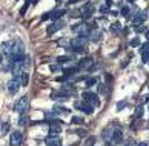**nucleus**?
<instances>
[{"label":"nucleus","instance_id":"nucleus-1","mask_svg":"<svg viewBox=\"0 0 149 146\" xmlns=\"http://www.w3.org/2000/svg\"><path fill=\"white\" fill-rule=\"evenodd\" d=\"M81 97H83V102L86 103H89L92 108H95V106L100 105V102H98V97H97V94H94V92H89V91H83V94H81Z\"/></svg>","mask_w":149,"mask_h":146},{"label":"nucleus","instance_id":"nucleus-2","mask_svg":"<svg viewBox=\"0 0 149 146\" xmlns=\"http://www.w3.org/2000/svg\"><path fill=\"white\" fill-rule=\"evenodd\" d=\"M26 106H28V97H26V95H23V97H20L17 102H15L14 111L19 112V114H23V112L26 111Z\"/></svg>","mask_w":149,"mask_h":146},{"label":"nucleus","instance_id":"nucleus-3","mask_svg":"<svg viewBox=\"0 0 149 146\" xmlns=\"http://www.w3.org/2000/svg\"><path fill=\"white\" fill-rule=\"evenodd\" d=\"M9 143H11V146H20L23 143V134L20 131H14L9 136Z\"/></svg>","mask_w":149,"mask_h":146},{"label":"nucleus","instance_id":"nucleus-4","mask_svg":"<svg viewBox=\"0 0 149 146\" xmlns=\"http://www.w3.org/2000/svg\"><path fill=\"white\" fill-rule=\"evenodd\" d=\"M62 122L58 120H52L51 125H49V136L51 137H57L60 136V132H62V125H60Z\"/></svg>","mask_w":149,"mask_h":146},{"label":"nucleus","instance_id":"nucleus-5","mask_svg":"<svg viewBox=\"0 0 149 146\" xmlns=\"http://www.w3.org/2000/svg\"><path fill=\"white\" fill-rule=\"evenodd\" d=\"M86 43H88V37L79 36V37H74L72 40L69 42V46H72V48H85Z\"/></svg>","mask_w":149,"mask_h":146},{"label":"nucleus","instance_id":"nucleus-6","mask_svg":"<svg viewBox=\"0 0 149 146\" xmlns=\"http://www.w3.org/2000/svg\"><path fill=\"white\" fill-rule=\"evenodd\" d=\"M20 89V80H19V77H13L11 80L8 82V91L11 92V94H15Z\"/></svg>","mask_w":149,"mask_h":146},{"label":"nucleus","instance_id":"nucleus-7","mask_svg":"<svg viewBox=\"0 0 149 146\" xmlns=\"http://www.w3.org/2000/svg\"><path fill=\"white\" fill-rule=\"evenodd\" d=\"M121 140H123V131H121V126L115 125V126H114V132H112L111 142H114V143H121Z\"/></svg>","mask_w":149,"mask_h":146},{"label":"nucleus","instance_id":"nucleus-8","mask_svg":"<svg viewBox=\"0 0 149 146\" xmlns=\"http://www.w3.org/2000/svg\"><path fill=\"white\" fill-rule=\"evenodd\" d=\"M63 26H65L63 20H54V23L48 26V36H52L54 32H57L58 29H62Z\"/></svg>","mask_w":149,"mask_h":146},{"label":"nucleus","instance_id":"nucleus-9","mask_svg":"<svg viewBox=\"0 0 149 146\" xmlns=\"http://www.w3.org/2000/svg\"><path fill=\"white\" fill-rule=\"evenodd\" d=\"M80 14H81V17H85V19L92 17V14H94V5H92V3H86L85 6L81 8Z\"/></svg>","mask_w":149,"mask_h":146},{"label":"nucleus","instance_id":"nucleus-10","mask_svg":"<svg viewBox=\"0 0 149 146\" xmlns=\"http://www.w3.org/2000/svg\"><path fill=\"white\" fill-rule=\"evenodd\" d=\"M75 108L81 109V111H83L85 114H88V115H91L92 112H94V108H92L89 103H86V102H83V103H75Z\"/></svg>","mask_w":149,"mask_h":146},{"label":"nucleus","instance_id":"nucleus-11","mask_svg":"<svg viewBox=\"0 0 149 146\" xmlns=\"http://www.w3.org/2000/svg\"><path fill=\"white\" fill-rule=\"evenodd\" d=\"M92 65H94V61H92V57H86V59H81L79 61V68L80 69H89L92 68Z\"/></svg>","mask_w":149,"mask_h":146},{"label":"nucleus","instance_id":"nucleus-12","mask_svg":"<svg viewBox=\"0 0 149 146\" xmlns=\"http://www.w3.org/2000/svg\"><path fill=\"white\" fill-rule=\"evenodd\" d=\"M66 14V9H54L52 13H49V19L52 20H60Z\"/></svg>","mask_w":149,"mask_h":146},{"label":"nucleus","instance_id":"nucleus-13","mask_svg":"<svg viewBox=\"0 0 149 146\" xmlns=\"http://www.w3.org/2000/svg\"><path fill=\"white\" fill-rule=\"evenodd\" d=\"M46 146H62V138L58 136L57 137H51L49 136L46 138Z\"/></svg>","mask_w":149,"mask_h":146},{"label":"nucleus","instance_id":"nucleus-14","mask_svg":"<svg viewBox=\"0 0 149 146\" xmlns=\"http://www.w3.org/2000/svg\"><path fill=\"white\" fill-rule=\"evenodd\" d=\"M52 112L56 115H60V114L66 115V114H69V109L68 108H63V106H60V105H56V106H54V109H52Z\"/></svg>","mask_w":149,"mask_h":146},{"label":"nucleus","instance_id":"nucleus-15","mask_svg":"<svg viewBox=\"0 0 149 146\" xmlns=\"http://www.w3.org/2000/svg\"><path fill=\"white\" fill-rule=\"evenodd\" d=\"M13 45H14V42H11V40H8V42L2 43V54L8 55V54H9V51L13 49Z\"/></svg>","mask_w":149,"mask_h":146},{"label":"nucleus","instance_id":"nucleus-16","mask_svg":"<svg viewBox=\"0 0 149 146\" xmlns=\"http://www.w3.org/2000/svg\"><path fill=\"white\" fill-rule=\"evenodd\" d=\"M19 80H20V86H26L28 82H29V77H28L26 72H22V74L19 75Z\"/></svg>","mask_w":149,"mask_h":146},{"label":"nucleus","instance_id":"nucleus-17","mask_svg":"<svg viewBox=\"0 0 149 146\" xmlns=\"http://www.w3.org/2000/svg\"><path fill=\"white\" fill-rule=\"evenodd\" d=\"M112 132H114V126L106 128V129H104V132H103V138L106 140V142H108V140H111L112 138Z\"/></svg>","mask_w":149,"mask_h":146},{"label":"nucleus","instance_id":"nucleus-18","mask_svg":"<svg viewBox=\"0 0 149 146\" xmlns=\"http://www.w3.org/2000/svg\"><path fill=\"white\" fill-rule=\"evenodd\" d=\"M89 37H91L92 42H100L102 40V32L100 31H92L89 34Z\"/></svg>","mask_w":149,"mask_h":146},{"label":"nucleus","instance_id":"nucleus-19","mask_svg":"<svg viewBox=\"0 0 149 146\" xmlns=\"http://www.w3.org/2000/svg\"><path fill=\"white\" fill-rule=\"evenodd\" d=\"M120 8H121V15H123V17H126V19H129V13H131V8L129 6H121L120 5Z\"/></svg>","mask_w":149,"mask_h":146},{"label":"nucleus","instance_id":"nucleus-20","mask_svg":"<svg viewBox=\"0 0 149 146\" xmlns=\"http://www.w3.org/2000/svg\"><path fill=\"white\" fill-rule=\"evenodd\" d=\"M56 117H57V115L54 114L52 111H46V112H45V119H46V120H48L49 123H51L52 120H56Z\"/></svg>","mask_w":149,"mask_h":146},{"label":"nucleus","instance_id":"nucleus-21","mask_svg":"<svg viewBox=\"0 0 149 146\" xmlns=\"http://www.w3.org/2000/svg\"><path fill=\"white\" fill-rule=\"evenodd\" d=\"M141 115H143V105H139L137 109H135V112H134V119H140Z\"/></svg>","mask_w":149,"mask_h":146},{"label":"nucleus","instance_id":"nucleus-22","mask_svg":"<svg viewBox=\"0 0 149 146\" xmlns=\"http://www.w3.org/2000/svg\"><path fill=\"white\" fill-rule=\"evenodd\" d=\"M71 123H74V125H83L85 120H83V117H72V119H71Z\"/></svg>","mask_w":149,"mask_h":146},{"label":"nucleus","instance_id":"nucleus-23","mask_svg":"<svg viewBox=\"0 0 149 146\" xmlns=\"http://www.w3.org/2000/svg\"><path fill=\"white\" fill-rule=\"evenodd\" d=\"M69 60H72V57L71 55H62V57H58L57 59V63H65V61H69Z\"/></svg>","mask_w":149,"mask_h":146},{"label":"nucleus","instance_id":"nucleus-24","mask_svg":"<svg viewBox=\"0 0 149 146\" xmlns=\"http://www.w3.org/2000/svg\"><path fill=\"white\" fill-rule=\"evenodd\" d=\"M8 131H9V123H2V134L6 136Z\"/></svg>","mask_w":149,"mask_h":146},{"label":"nucleus","instance_id":"nucleus-25","mask_svg":"<svg viewBox=\"0 0 149 146\" xmlns=\"http://www.w3.org/2000/svg\"><path fill=\"white\" fill-rule=\"evenodd\" d=\"M139 45H140V38H139V37H135V38H132V40H131V46H132V48L139 46Z\"/></svg>","mask_w":149,"mask_h":146},{"label":"nucleus","instance_id":"nucleus-26","mask_svg":"<svg viewBox=\"0 0 149 146\" xmlns=\"http://www.w3.org/2000/svg\"><path fill=\"white\" fill-rule=\"evenodd\" d=\"M95 83H97V78L95 77H91V78H88V80H86V85L88 86H92V85H95Z\"/></svg>","mask_w":149,"mask_h":146},{"label":"nucleus","instance_id":"nucleus-27","mask_svg":"<svg viewBox=\"0 0 149 146\" xmlns=\"http://www.w3.org/2000/svg\"><path fill=\"white\" fill-rule=\"evenodd\" d=\"M26 122H28V117H26V115H22L20 119H19V125L23 126V125H26Z\"/></svg>","mask_w":149,"mask_h":146},{"label":"nucleus","instance_id":"nucleus-28","mask_svg":"<svg viewBox=\"0 0 149 146\" xmlns=\"http://www.w3.org/2000/svg\"><path fill=\"white\" fill-rule=\"evenodd\" d=\"M112 31H121V25L120 23H117V22H115V23H112Z\"/></svg>","mask_w":149,"mask_h":146},{"label":"nucleus","instance_id":"nucleus-29","mask_svg":"<svg viewBox=\"0 0 149 146\" xmlns=\"http://www.w3.org/2000/svg\"><path fill=\"white\" fill-rule=\"evenodd\" d=\"M148 100H149V95H146V97H141V100H140V102H139V105H143V103H148Z\"/></svg>","mask_w":149,"mask_h":146},{"label":"nucleus","instance_id":"nucleus-30","mask_svg":"<svg viewBox=\"0 0 149 146\" xmlns=\"http://www.w3.org/2000/svg\"><path fill=\"white\" fill-rule=\"evenodd\" d=\"M28 5H29V3H25L23 6H22V9H20V14H22V15L25 14V11H26V8H28Z\"/></svg>","mask_w":149,"mask_h":146},{"label":"nucleus","instance_id":"nucleus-31","mask_svg":"<svg viewBox=\"0 0 149 146\" xmlns=\"http://www.w3.org/2000/svg\"><path fill=\"white\" fill-rule=\"evenodd\" d=\"M106 85H100V86H98V91H100V92H106Z\"/></svg>","mask_w":149,"mask_h":146},{"label":"nucleus","instance_id":"nucleus-32","mask_svg":"<svg viewBox=\"0 0 149 146\" xmlns=\"http://www.w3.org/2000/svg\"><path fill=\"white\" fill-rule=\"evenodd\" d=\"M125 106H126V102H123V103H118V105H117V109L120 111V109H123Z\"/></svg>","mask_w":149,"mask_h":146},{"label":"nucleus","instance_id":"nucleus-33","mask_svg":"<svg viewBox=\"0 0 149 146\" xmlns=\"http://www.w3.org/2000/svg\"><path fill=\"white\" fill-rule=\"evenodd\" d=\"M121 146H135V143L134 142H126V143H123Z\"/></svg>","mask_w":149,"mask_h":146},{"label":"nucleus","instance_id":"nucleus-34","mask_svg":"<svg viewBox=\"0 0 149 146\" xmlns=\"http://www.w3.org/2000/svg\"><path fill=\"white\" fill-rule=\"evenodd\" d=\"M139 146H149V143H148V142H140Z\"/></svg>","mask_w":149,"mask_h":146},{"label":"nucleus","instance_id":"nucleus-35","mask_svg":"<svg viewBox=\"0 0 149 146\" xmlns=\"http://www.w3.org/2000/svg\"><path fill=\"white\" fill-rule=\"evenodd\" d=\"M51 71H58V66H56V65H52V66H51Z\"/></svg>","mask_w":149,"mask_h":146},{"label":"nucleus","instance_id":"nucleus-36","mask_svg":"<svg viewBox=\"0 0 149 146\" xmlns=\"http://www.w3.org/2000/svg\"><path fill=\"white\" fill-rule=\"evenodd\" d=\"M100 11H102V13H106V11H108V6H102Z\"/></svg>","mask_w":149,"mask_h":146},{"label":"nucleus","instance_id":"nucleus-37","mask_svg":"<svg viewBox=\"0 0 149 146\" xmlns=\"http://www.w3.org/2000/svg\"><path fill=\"white\" fill-rule=\"evenodd\" d=\"M106 3H108V6H111V5H112V0H106Z\"/></svg>","mask_w":149,"mask_h":146},{"label":"nucleus","instance_id":"nucleus-38","mask_svg":"<svg viewBox=\"0 0 149 146\" xmlns=\"http://www.w3.org/2000/svg\"><path fill=\"white\" fill-rule=\"evenodd\" d=\"M145 32H146V38L149 40V29H148V31H145Z\"/></svg>","mask_w":149,"mask_h":146},{"label":"nucleus","instance_id":"nucleus-39","mask_svg":"<svg viewBox=\"0 0 149 146\" xmlns=\"http://www.w3.org/2000/svg\"><path fill=\"white\" fill-rule=\"evenodd\" d=\"M0 63H3V55H0Z\"/></svg>","mask_w":149,"mask_h":146},{"label":"nucleus","instance_id":"nucleus-40","mask_svg":"<svg viewBox=\"0 0 149 146\" xmlns=\"http://www.w3.org/2000/svg\"><path fill=\"white\" fill-rule=\"evenodd\" d=\"M128 2H134V0H128Z\"/></svg>","mask_w":149,"mask_h":146},{"label":"nucleus","instance_id":"nucleus-41","mask_svg":"<svg viewBox=\"0 0 149 146\" xmlns=\"http://www.w3.org/2000/svg\"><path fill=\"white\" fill-rule=\"evenodd\" d=\"M0 126H2V122H0Z\"/></svg>","mask_w":149,"mask_h":146},{"label":"nucleus","instance_id":"nucleus-42","mask_svg":"<svg viewBox=\"0 0 149 146\" xmlns=\"http://www.w3.org/2000/svg\"><path fill=\"white\" fill-rule=\"evenodd\" d=\"M106 146H111V145H106Z\"/></svg>","mask_w":149,"mask_h":146},{"label":"nucleus","instance_id":"nucleus-43","mask_svg":"<svg viewBox=\"0 0 149 146\" xmlns=\"http://www.w3.org/2000/svg\"><path fill=\"white\" fill-rule=\"evenodd\" d=\"M57 2H60V0H57Z\"/></svg>","mask_w":149,"mask_h":146}]
</instances>
